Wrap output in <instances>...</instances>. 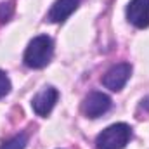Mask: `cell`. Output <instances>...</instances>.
Returning a JSON list of instances; mask_svg holds the SVG:
<instances>
[{
	"mask_svg": "<svg viewBox=\"0 0 149 149\" xmlns=\"http://www.w3.org/2000/svg\"><path fill=\"white\" fill-rule=\"evenodd\" d=\"M78 3H80V0H56L54 5L49 10L47 19L50 23H63V21H66L78 9Z\"/></svg>",
	"mask_w": 149,
	"mask_h": 149,
	"instance_id": "7",
	"label": "cell"
},
{
	"mask_svg": "<svg viewBox=\"0 0 149 149\" xmlns=\"http://www.w3.org/2000/svg\"><path fill=\"white\" fill-rule=\"evenodd\" d=\"M12 12H14L12 2L0 3V23H5V21H9V17L12 16Z\"/></svg>",
	"mask_w": 149,
	"mask_h": 149,
	"instance_id": "9",
	"label": "cell"
},
{
	"mask_svg": "<svg viewBox=\"0 0 149 149\" xmlns=\"http://www.w3.org/2000/svg\"><path fill=\"white\" fill-rule=\"evenodd\" d=\"M28 144V135L26 134H19V135H14L12 139L5 141L0 149H24Z\"/></svg>",
	"mask_w": 149,
	"mask_h": 149,
	"instance_id": "8",
	"label": "cell"
},
{
	"mask_svg": "<svg viewBox=\"0 0 149 149\" xmlns=\"http://www.w3.org/2000/svg\"><path fill=\"white\" fill-rule=\"evenodd\" d=\"M59 92L54 87H45L43 90H40L31 101V108L38 116H47L49 113L54 109L56 102H57Z\"/></svg>",
	"mask_w": 149,
	"mask_h": 149,
	"instance_id": "5",
	"label": "cell"
},
{
	"mask_svg": "<svg viewBox=\"0 0 149 149\" xmlns=\"http://www.w3.org/2000/svg\"><path fill=\"white\" fill-rule=\"evenodd\" d=\"M132 74V66L128 63H120V64H114L113 68H109L106 74L102 76V85L106 88H109L113 92H118L125 87V83L128 81Z\"/></svg>",
	"mask_w": 149,
	"mask_h": 149,
	"instance_id": "3",
	"label": "cell"
},
{
	"mask_svg": "<svg viewBox=\"0 0 149 149\" xmlns=\"http://www.w3.org/2000/svg\"><path fill=\"white\" fill-rule=\"evenodd\" d=\"M127 19L135 28L149 26V0H130L127 5Z\"/></svg>",
	"mask_w": 149,
	"mask_h": 149,
	"instance_id": "6",
	"label": "cell"
},
{
	"mask_svg": "<svg viewBox=\"0 0 149 149\" xmlns=\"http://www.w3.org/2000/svg\"><path fill=\"white\" fill-rule=\"evenodd\" d=\"M9 92H10V80L3 71H0V99L5 97Z\"/></svg>",
	"mask_w": 149,
	"mask_h": 149,
	"instance_id": "10",
	"label": "cell"
},
{
	"mask_svg": "<svg viewBox=\"0 0 149 149\" xmlns=\"http://www.w3.org/2000/svg\"><path fill=\"white\" fill-rule=\"evenodd\" d=\"M54 56V42L47 35H38L35 37L24 50V64L28 68L40 70L45 68Z\"/></svg>",
	"mask_w": 149,
	"mask_h": 149,
	"instance_id": "1",
	"label": "cell"
},
{
	"mask_svg": "<svg viewBox=\"0 0 149 149\" xmlns=\"http://www.w3.org/2000/svg\"><path fill=\"white\" fill-rule=\"evenodd\" d=\"M132 139V128L127 123H114L104 128L97 139L95 146L97 149H123L128 141Z\"/></svg>",
	"mask_w": 149,
	"mask_h": 149,
	"instance_id": "2",
	"label": "cell"
},
{
	"mask_svg": "<svg viewBox=\"0 0 149 149\" xmlns=\"http://www.w3.org/2000/svg\"><path fill=\"white\" fill-rule=\"evenodd\" d=\"M141 108H142V109H146V111H149V95L142 99V102H141Z\"/></svg>",
	"mask_w": 149,
	"mask_h": 149,
	"instance_id": "11",
	"label": "cell"
},
{
	"mask_svg": "<svg viewBox=\"0 0 149 149\" xmlns=\"http://www.w3.org/2000/svg\"><path fill=\"white\" fill-rule=\"evenodd\" d=\"M109 108H111V99H109V95H106L102 92L88 94L81 104V109L85 113V116H88V118H99L104 113L109 111Z\"/></svg>",
	"mask_w": 149,
	"mask_h": 149,
	"instance_id": "4",
	"label": "cell"
}]
</instances>
